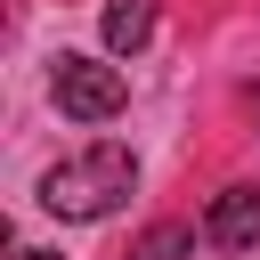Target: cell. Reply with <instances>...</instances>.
Masks as SVG:
<instances>
[{
	"instance_id": "1",
	"label": "cell",
	"mask_w": 260,
	"mask_h": 260,
	"mask_svg": "<svg viewBox=\"0 0 260 260\" xmlns=\"http://www.w3.org/2000/svg\"><path fill=\"white\" fill-rule=\"evenodd\" d=\"M130 179H138V162H130V146H89V154H73V162H57L49 179H41V203L57 211V219H106L122 195H130Z\"/></svg>"
},
{
	"instance_id": "3",
	"label": "cell",
	"mask_w": 260,
	"mask_h": 260,
	"mask_svg": "<svg viewBox=\"0 0 260 260\" xmlns=\"http://www.w3.org/2000/svg\"><path fill=\"white\" fill-rule=\"evenodd\" d=\"M203 236H211L219 252H252V244H260V187H219Z\"/></svg>"
},
{
	"instance_id": "2",
	"label": "cell",
	"mask_w": 260,
	"mask_h": 260,
	"mask_svg": "<svg viewBox=\"0 0 260 260\" xmlns=\"http://www.w3.org/2000/svg\"><path fill=\"white\" fill-rule=\"evenodd\" d=\"M49 98H57L73 122H114V114H122V98H130V81H122L114 65H98V57H57Z\"/></svg>"
},
{
	"instance_id": "6",
	"label": "cell",
	"mask_w": 260,
	"mask_h": 260,
	"mask_svg": "<svg viewBox=\"0 0 260 260\" xmlns=\"http://www.w3.org/2000/svg\"><path fill=\"white\" fill-rule=\"evenodd\" d=\"M16 260H65V252H16Z\"/></svg>"
},
{
	"instance_id": "4",
	"label": "cell",
	"mask_w": 260,
	"mask_h": 260,
	"mask_svg": "<svg viewBox=\"0 0 260 260\" xmlns=\"http://www.w3.org/2000/svg\"><path fill=\"white\" fill-rule=\"evenodd\" d=\"M146 41H154V8H146V0H114V8H106V49L138 57Z\"/></svg>"
},
{
	"instance_id": "5",
	"label": "cell",
	"mask_w": 260,
	"mask_h": 260,
	"mask_svg": "<svg viewBox=\"0 0 260 260\" xmlns=\"http://www.w3.org/2000/svg\"><path fill=\"white\" fill-rule=\"evenodd\" d=\"M187 252H195V228H179V219H154L130 244V260H187Z\"/></svg>"
}]
</instances>
